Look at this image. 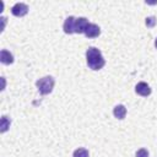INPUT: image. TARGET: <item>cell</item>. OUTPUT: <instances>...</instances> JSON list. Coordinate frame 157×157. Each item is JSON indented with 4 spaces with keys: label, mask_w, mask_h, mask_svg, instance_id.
I'll use <instances>...</instances> for the list:
<instances>
[{
    "label": "cell",
    "mask_w": 157,
    "mask_h": 157,
    "mask_svg": "<svg viewBox=\"0 0 157 157\" xmlns=\"http://www.w3.org/2000/svg\"><path fill=\"white\" fill-rule=\"evenodd\" d=\"M86 59H87V65L92 70H99L104 66L105 60L101 53L99 49L94 47H90L86 52Z\"/></svg>",
    "instance_id": "cell-1"
},
{
    "label": "cell",
    "mask_w": 157,
    "mask_h": 157,
    "mask_svg": "<svg viewBox=\"0 0 157 157\" xmlns=\"http://www.w3.org/2000/svg\"><path fill=\"white\" fill-rule=\"evenodd\" d=\"M54 78L52 76H44L42 78H39L36 85H37V88L38 91L42 93V94H49L52 91H53V87H54Z\"/></svg>",
    "instance_id": "cell-2"
},
{
    "label": "cell",
    "mask_w": 157,
    "mask_h": 157,
    "mask_svg": "<svg viewBox=\"0 0 157 157\" xmlns=\"http://www.w3.org/2000/svg\"><path fill=\"white\" fill-rule=\"evenodd\" d=\"M88 20L86 17H77L75 18V25H74V33H85V29L88 25Z\"/></svg>",
    "instance_id": "cell-3"
},
{
    "label": "cell",
    "mask_w": 157,
    "mask_h": 157,
    "mask_svg": "<svg viewBox=\"0 0 157 157\" xmlns=\"http://www.w3.org/2000/svg\"><path fill=\"white\" fill-rule=\"evenodd\" d=\"M11 12H12V15H15L17 17H22L28 12V6L26 4H23V2H17V4H15L12 6Z\"/></svg>",
    "instance_id": "cell-4"
},
{
    "label": "cell",
    "mask_w": 157,
    "mask_h": 157,
    "mask_svg": "<svg viewBox=\"0 0 157 157\" xmlns=\"http://www.w3.org/2000/svg\"><path fill=\"white\" fill-rule=\"evenodd\" d=\"M101 34V28L94 23H88L85 29V36L87 38H94Z\"/></svg>",
    "instance_id": "cell-5"
},
{
    "label": "cell",
    "mask_w": 157,
    "mask_h": 157,
    "mask_svg": "<svg viewBox=\"0 0 157 157\" xmlns=\"http://www.w3.org/2000/svg\"><path fill=\"white\" fill-rule=\"evenodd\" d=\"M135 92L142 97H147L151 94V88L146 82H139L135 87Z\"/></svg>",
    "instance_id": "cell-6"
},
{
    "label": "cell",
    "mask_w": 157,
    "mask_h": 157,
    "mask_svg": "<svg viewBox=\"0 0 157 157\" xmlns=\"http://www.w3.org/2000/svg\"><path fill=\"white\" fill-rule=\"evenodd\" d=\"M0 61H1L2 64H5V65H10V64L13 63V55H12L9 50L2 49V50L0 52Z\"/></svg>",
    "instance_id": "cell-7"
},
{
    "label": "cell",
    "mask_w": 157,
    "mask_h": 157,
    "mask_svg": "<svg viewBox=\"0 0 157 157\" xmlns=\"http://www.w3.org/2000/svg\"><path fill=\"white\" fill-rule=\"evenodd\" d=\"M75 18H76V17H74V16H69V17L65 20V22H64V26H63V28H64V32H65V33H67V34H71V33H74V25H75Z\"/></svg>",
    "instance_id": "cell-8"
},
{
    "label": "cell",
    "mask_w": 157,
    "mask_h": 157,
    "mask_svg": "<svg viewBox=\"0 0 157 157\" xmlns=\"http://www.w3.org/2000/svg\"><path fill=\"white\" fill-rule=\"evenodd\" d=\"M113 114H114V117L118 118V119H124L125 115H126V108H125L123 104H118V105L114 107Z\"/></svg>",
    "instance_id": "cell-9"
},
{
    "label": "cell",
    "mask_w": 157,
    "mask_h": 157,
    "mask_svg": "<svg viewBox=\"0 0 157 157\" xmlns=\"http://www.w3.org/2000/svg\"><path fill=\"white\" fill-rule=\"evenodd\" d=\"M10 124H11L10 118L6 117V115H2L1 117V120H0V128H1L0 130H1V132H5L10 128Z\"/></svg>",
    "instance_id": "cell-10"
},
{
    "label": "cell",
    "mask_w": 157,
    "mask_h": 157,
    "mask_svg": "<svg viewBox=\"0 0 157 157\" xmlns=\"http://www.w3.org/2000/svg\"><path fill=\"white\" fill-rule=\"evenodd\" d=\"M88 156H90L88 151L86 148H83V147H80V148L75 150L74 155H72V157H88Z\"/></svg>",
    "instance_id": "cell-11"
},
{
    "label": "cell",
    "mask_w": 157,
    "mask_h": 157,
    "mask_svg": "<svg viewBox=\"0 0 157 157\" xmlns=\"http://www.w3.org/2000/svg\"><path fill=\"white\" fill-rule=\"evenodd\" d=\"M155 25H156V17L155 16H151V17L146 18V26L147 27H153Z\"/></svg>",
    "instance_id": "cell-12"
},
{
    "label": "cell",
    "mask_w": 157,
    "mask_h": 157,
    "mask_svg": "<svg viewBox=\"0 0 157 157\" xmlns=\"http://www.w3.org/2000/svg\"><path fill=\"white\" fill-rule=\"evenodd\" d=\"M136 157H148V151L146 148H140L136 152Z\"/></svg>",
    "instance_id": "cell-13"
},
{
    "label": "cell",
    "mask_w": 157,
    "mask_h": 157,
    "mask_svg": "<svg viewBox=\"0 0 157 157\" xmlns=\"http://www.w3.org/2000/svg\"><path fill=\"white\" fill-rule=\"evenodd\" d=\"M155 47L157 48V38H156V40H155Z\"/></svg>",
    "instance_id": "cell-14"
}]
</instances>
